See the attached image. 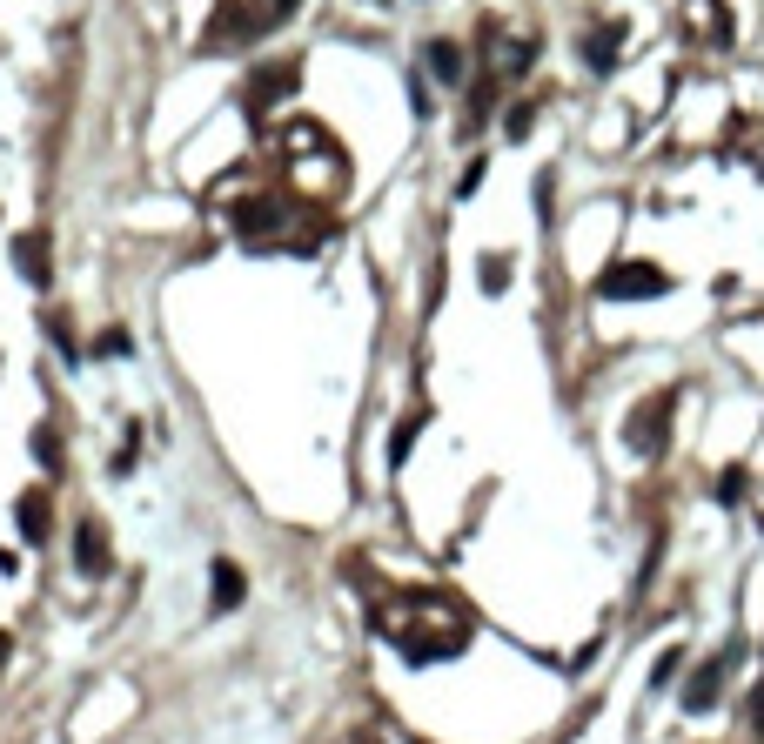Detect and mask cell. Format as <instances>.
<instances>
[{"mask_svg":"<svg viewBox=\"0 0 764 744\" xmlns=\"http://www.w3.org/2000/svg\"><path fill=\"white\" fill-rule=\"evenodd\" d=\"M590 68H610V61H617V27H604V34H590Z\"/></svg>","mask_w":764,"mask_h":744,"instance_id":"52a82bcc","label":"cell"},{"mask_svg":"<svg viewBox=\"0 0 764 744\" xmlns=\"http://www.w3.org/2000/svg\"><path fill=\"white\" fill-rule=\"evenodd\" d=\"M235 597H242V570H235V564H215V604H235Z\"/></svg>","mask_w":764,"mask_h":744,"instance_id":"5b68a950","label":"cell"},{"mask_svg":"<svg viewBox=\"0 0 764 744\" xmlns=\"http://www.w3.org/2000/svg\"><path fill=\"white\" fill-rule=\"evenodd\" d=\"M718 496H724V503H738V496H744V470H724L718 476Z\"/></svg>","mask_w":764,"mask_h":744,"instance_id":"9c48e42d","label":"cell"},{"mask_svg":"<svg viewBox=\"0 0 764 744\" xmlns=\"http://www.w3.org/2000/svg\"><path fill=\"white\" fill-rule=\"evenodd\" d=\"M718 684H724V664H704V677H697L691 691H684V704H691V711H704V704L718 698Z\"/></svg>","mask_w":764,"mask_h":744,"instance_id":"3957f363","label":"cell"},{"mask_svg":"<svg viewBox=\"0 0 764 744\" xmlns=\"http://www.w3.org/2000/svg\"><path fill=\"white\" fill-rule=\"evenodd\" d=\"M751 724H758V738H764V691L751 698Z\"/></svg>","mask_w":764,"mask_h":744,"instance_id":"30bf717a","label":"cell"},{"mask_svg":"<svg viewBox=\"0 0 764 744\" xmlns=\"http://www.w3.org/2000/svg\"><path fill=\"white\" fill-rule=\"evenodd\" d=\"M21 275L27 282H47V242L41 235H21Z\"/></svg>","mask_w":764,"mask_h":744,"instance_id":"7a4b0ae2","label":"cell"},{"mask_svg":"<svg viewBox=\"0 0 764 744\" xmlns=\"http://www.w3.org/2000/svg\"><path fill=\"white\" fill-rule=\"evenodd\" d=\"M21 537H47V496H27L21 503Z\"/></svg>","mask_w":764,"mask_h":744,"instance_id":"8992f818","label":"cell"},{"mask_svg":"<svg viewBox=\"0 0 764 744\" xmlns=\"http://www.w3.org/2000/svg\"><path fill=\"white\" fill-rule=\"evenodd\" d=\"M429 68L443 74V81H456V74H463V54H456V41H436V47H429Z\"/></svg>","mask_w":764,"mask_h":744,"instance_id":"277c9868","label":"cell"},{"mask_svg":"<svg viewBox=\"0 0 764 744\" xmlns=\"http://www.w3.org/2000/svg\"><path fill=\"white\" fill-rule=\"evenodd\" d=\"M101 557H108V543H101V530L88 523V530H81V570H108Z\"/></svg>","mask_w":764,"mask_h":744,"instance_id":"ba28073f","label":"cell"},{"mask_svg":"<svg viewBox=\"0 0 764 744\" xmlns=\"http://www.w3.org/2000/svg\"><path fill=\"white\" fill-rule=\"evenodd\" d=\"M604 295H617V302H630V295H664V275L644 269V262H624V269L604 275Z\"/></svg>","mask_w":764,"mask_h":744,"instance_id":"6da1fadb","label":"cell"}]
</instances>
